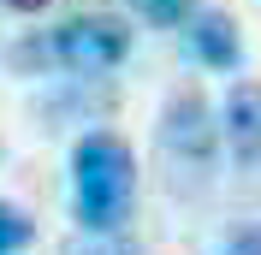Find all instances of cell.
I'll list each match as a JSON object with an SVG mask.
<instances>
[{"label":"cell","mask_w":261,"mask_h":255,"mask_svg":"<svg viewBox=\"0 0 261 255\" xmlns=\"http://www.w3.org/2000/svg\"><path fill=\"white\" fill-rule=\"evenodd\" d=\"M36 243V220L18 202H0V255H24Z\"/></svg>","instance_id":"cell-6"},{"label":"cell","mask_w":261,"mask_h":255,"mask_svg":"<svg viewBox=\"0 0 261 255\" xmlns=\"http://www.w3.org/2000/svg\"><path fill=\"white\" fill-rule=\"evenodd\" d=\"M6 65H12V71H48V36H30V42H18L12 54H6Z\"/></svg>","instance_id":"cell-8"},{"label":"cell","mask_w":261,"mask_h":255,"mask_svg":"<svg viewBox=\"0 0 261 255\" xmlns=\"http://www.w3.org/2000/svg\"><path fill=\"white\" fill-rule=\"evenodd\" d=\"M184 36H190L196 65H208V71H238L244 65V36H238L231 12H196L184 24Z\"/></svg>","instance_id":"cell-4"},{"label":"cell","mask_w":261,"mask_h":255,"mask_svg":"<svg viewBox=\"0 0 261 255\" xmlns=\"http://www.w3.org/2000/svg\"><path fill=\"white\" fill-rule=\"evenodd\" d=\"M125 54H130V24L107 12H83V18H65L60 30H48V60L77 78L113 71V65H125Z\"/></svg>","instance_id":"cell-2"},{"label":"cell","mask_w":261,"mask_h":255,"mask_svg":"<svg viewBox=\"0 0 261 255\" xmlns=\"http://www.w3.org/2000/svg\"><path fill=\"white\" fill-rule=\"evenodd\" d=\"M137 12L148 24H161V30H184L196 18V0H137Z\"/></svg>","instance_id":"cell-7"},{"label":"cell","mask_w":261,"mask_h":255,"mask_svg":"<svg viewBox=\"0 0 261 255\" xmlns=\"http://www.w3.org/2000/svg\"><path fill=\"white\" fill-rule=\"evenodd\" d=\"M65 255H130V249L113 238V232H89V238H83V243H71Z\"/></svg>","instance_id":"cell-9"},{"label":"cell","mask_w":261,"mask_h":255,"mask_svg":"<svg viewBox=\"0 0 261 255\" xmlns=\"http://www.w3.org/2000/svg\"><path fill=\"white\" fill-rule=\"evenodd\" d=\"M220 255H261V225H238V232L220 243Z\"/></svg>","instance_id":"cell-10"},{"label":"cell","mask_w":261,"mask_h":255,"mask_svg":"<svg viewBox=\"0 0 261 255\" xmlns=\"http://www.w3.org/2000/svg\"><path fill=\"white\" fill-rule=\"evenodd\" d=\"M226 143L238 148L244 160L261 155V83H231V95H226Z\"/></svg>","instance_id":"cell-5"},{"label":"cell","mask_w":261,"mask_h":255,"mask_svg":"<svg viewBox=\"0 0 261 255\" xmlns=\"http://www.w3.org/2000/svg\"><path fill=\"white\" fill-rule=\"evenodd\" d=\"M12 12H42V6H54V0H6Z\"/></svg>","instance_id":"cell-11"},{"label":"cell","mask_w":261,"mask_h":255,"mask_svg":"<svg viewBox=\"0 0 261 255\" xmlns=\"http://www.w3.org/2000/svg\"><path fill=\"white\" fill-rule=\"evenodd\" d=\"M137 202V155L113 131H89L71 148V220L83 232H119Z\"/></svg>","instance_id":"cell-1"},{"label":"cell","mask_w":261,"mask_h":255,"mask_svg":"<svg viewBox=\"0 0 261 255\" xmlns=\"http://www.w3.org/2000/svg\"><path fill=\"white\" fill-rule=\"evenodd\" d=\"M154 137H161V148H166L172 160H184V166H208V160L220 155V125H214L208 101L196 95V89H178V95H166Z\"/></svg>","instance_id":"cell-3"}]
</instances>
